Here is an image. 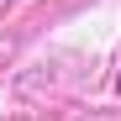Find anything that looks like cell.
<instances>
[{
    "instance_id": "6da1fadb",
    "label": "cell",
    "mask_w": 121,
    "mask_h": 121,
    "mask_svg": "<svg viewBox=\"0 0 121 121\" xmlns=\"http://www.w3.org/2000/svg\"><path fill=\"white\" fill-rule=\"evenodd\" d=\"M116 90H121V79H116Z\"/></svg>"
}]
</instances>
